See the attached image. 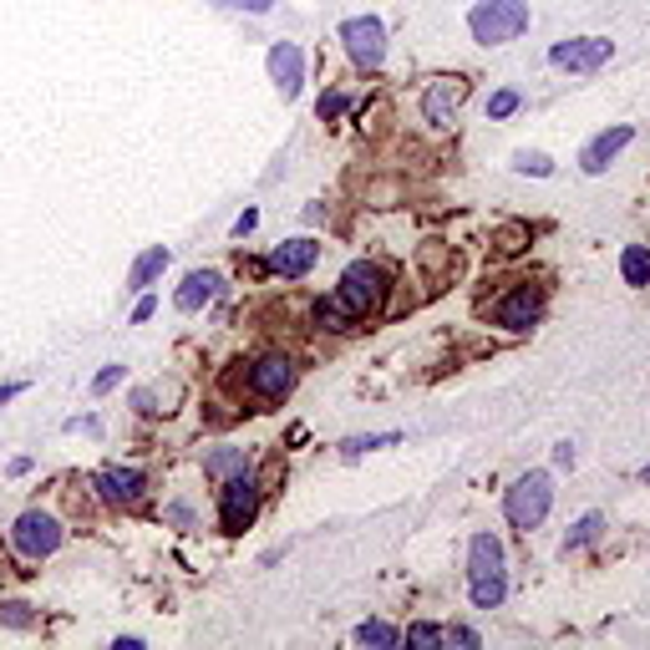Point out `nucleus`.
I'll use <instances>...</instances> for the list:
<instances>
[{
  "label": "nucleus",
  "mask_w": 650,
  "mask_h": 650,
  "mask_svg": "<svg viewBox=\"0 0 650 650\" xmlns=\"http://www.w3.org/2000/svg\"><path fill=\"white\" fill-rule=\"evenodd\" d=\"M21 392H26V386H21V382H11V386H0V401H11V397H21Z\"/></svg>",
  "instance_id": "34"
},
{
  "label": "nucleus",
  "mask_w": 650,
  "mask_h": 650,
  "mask_svg": "<svg viewBox=\"0 0 650 650\" xmlns=\"http://www.w3.org/2000/svg\"><path fill=\"white\" fill-rule=\"evenodd\" d=\"M254 514H260V488H254L250 473H234L219 493V523L229 533H239V529H250L254 523Z\"/></svg>",
  "instance_id": "5"
},
{
  "label": "nucleus",
  "mask_w": 650,
  "mask_h": 650,
  "mask_svg": "<svg viewBox=\"0 0 650 650\" xmlns=\"http://www.w3.org/2000/svg\"><path fill=\"white\" fill-rule=\"evenodd\" d=\"M254 224H260V214H254V208H250V214H239V224H234V234H250Z\"/></svg>",
  "instance_id": "32"
},
{
  "label": "nucleus",
  "mask_w": 650,
  "mask_h": 650,
  "mask_svg": "<svg viewBox=\"0 0 650 650\" xmlns=\"http://www.w3.org/2000/svg\"><path fill=\"white\" fill-rule=\"evenodd\" d=\"M549 503H554V483H549V473H529L518 478L514 488H508V498H503V508H508V523L514 529H539L549 514Z\"/></svg>",
  "instance_id": "4"
},
{
  "label": "nucleus",
  "mask_w": 650,
  "mask_h": 650,
  "mask_svg": "<svg viewBox=\"0 0 650 650\" xmlns=\"http://www.w3.org/2000/svg\"><path fill=\"white\" fill-rule=\"evenodd\" d=\"M204 473L208 478H229V473H244V453H234V447H219L214 458H204Z\"/></svg>",
  "instance_id": "20"
},
{
  "label": "nucleus",
  "mask_w": 650,
  "mask_h": 650,
  "mask_svg": "<svg viewBox=\"0 0 650 650\" xmlns=\"http://www.w3.org/2000/svg\"><path fill=\"white\" fill-rule=\"evenodd\" d=\"M315 321L321 325H330V330H346V325H351V311H346V300H321V305H315Z\"/></svg>",
  "instance_id": "21"
},
{
  "label": "nucleus",
  "mask_w": 650,
  "mask_h": 650,
  "mask_svg": "<svg viewBox=\"0 0 650 650\" xmlns=\"http://www.w3.org/2000/svg\"><path fill=\"white\" fill-rule=\"evenodd\" d=\"M539 311H544V296H539V290H529V285H518L514 296L493 305V321L508 325V330H529V325L539 321Z\"/></svg>",
  "instance_id": "10"
},
{
  "label": "nucleus",
  "mask_w": 650,
  "mask_h": 650,
  "mask_svg": "<svg viewBox=\"0 0 650 650\" xmlns=\"http://www.w3.org/2000/svg\"><path fill=\"white\" fill-rule=\"evenodd\" d=\"M443 640H447L443 625H412L407 630V646H443Z\"/></svg>",
  "instance_id": "26"
},
{
  "label": "nucleus",
  "mask_w": 650,
  "mask_h": 650,
  "mask_svg": "<svg viewBox=\"0 0 650 650\" xmlns=\"http://www.w3.org/2000/svg\"><path fill=\"white\" fill-rule=\"evenodd\" d=\"M97 493H103L107 503H137L143 498V473L137 468H107V473H97Z\"/></svg>",
  "instance_id": "14"
},
{
  "label": "nucleus",
  "mask_w": 650,
  "mask_h": 650,
  "mask_svg": "<svg viewBox=\"0 0 650 650\" xmlns=\"http://www.w3.org/2000/svg\"><path fill=\"white\" fill-rule=\"evenodd\" d=\"M340 41H346V51H351L356 67H382L386 31H382L376 15H356V21H346V26H340Z\"/></svg>",
  "instance_id": "7"
},
{
  "label": "nucleus",
  "mask_w": 650,
  "mask_h": 650,
  "mask_svg": "<svg viewBox=\"0 0 650 650\" xmlns=\"http://www.w3.org/2000/svg\"><path fill=\"white\" fill-rule=\"evenodd\" d=\"M508 590V579H503V544L493 533H473V544H468V594H473L478 610H493Z\"/></svg>",
  "instance_id": "1"
},
{
  "label": "nucleus",
  "mask_w": 650,
  "mask_h": 650,
  "mask_svg": "<svg viewBox=\"0 0 650 650\" xmlns=\"http://www.w3.org/2000/svg\"><path fill=\"white\" fill-rule=\"evenodd\" d=\"M630 137H636V128H625V122H621V128H610V133H600V137L590 143V148L579 153V162H585V173H605L610 158H615V153H621L625 143H630Z\"/></svg>",
  "instance_id": "15"
},
{
  "label": "nucleus",
  "mask_w": 650,
  "mask_h": 650,
  "mask_svg": "<svg viewBox=\"0 0 650 650\" xmlns=\"http://www.w3.org/2000/svg\"><path fill=\"white\" fill-rule=\"evenodd\" d=\"M610 51H615V46H610L605 36H579V41L554 46L549 61H554V67H569V72H600V67L610 61Z\"/></svg>",
  "instance_id": "8"
},
{
  "label": "nucleus",
  "mask_w": 650,
  "mask_h": 650,
  "mask_svg": "<svg viewBox=\"0 0 650 650\" xmlns=\"http://www.w3.org/2000/svg\"><path fill=\"white\" fill-rule=\"evenodd\" d=\"M646 478H650V468H646Z\"/></svg>",
  "instance_id": "35"
},
{
  "label": "nucleus",
  "mask_w": 650,
  "mask_h": 650,
  "mask_svg": "<svg viewBox=\"0 0 650 650\" xmlns=\"http://www.w3.org/2000/svg\"><path fill=\"white\" fill-rule=\"evenodd\" d=\"M269 76H275V87H280L285 97H296V92L305 87V57H300L296 41L269 46Z\"/></svg>",
  "instance_id": "11"
},
{
  "label": "nucleus",
  "mask_w": 650,
  "mask_h": 650,
  "mask_svg": "<svg viewBox=\"0 0 650 650\" xmlns=\"http://www.w3.org/2000/svg\"><path fill=\"white\" fill-rule=\"evenodd\" d=\"M11 544L26 554V559H46V554H57L61 544V523L51 514H21L11 529Z\"/></svg>",
  "instance_id": "6"
},
{
  "label": "nucleus",
  "mask_w": 650,
  "mask_h": 650,
  "mask_svg": "<svg viewBox=\"0 0 650 650\" xmlns=\"http://www.w3.org/2000/svg\"><path fill=\"white\" fill-rule=\"evenodd\" d=\"M392 443H397V432H376V437H351L340 453H346V458H361V453H371V447H392Z\"/></svg>",
  "instance_id": "24"
},
{
  "label": "nucleus",
  "mask_w": 650,
  "mask_h": 650,
  "mask_svg": "<svg viewBox=\"0 0 650 650\" xmlns=\"http://www.w3.org/2000/svg\"><path fill=\"white\" fill-rule=\"evenodd\" d=\"M468 26H473V36L483 46H503L529 31V5L523 0H483V5H473Z\"/></svg>",
  "instance_id": "2"
},
{
  "label": "nucleus",
  "mask_w": 650,
  "mask_h": 650,
  "mask_svg": "<svg viewBox=\"0 0 650 650\" xmlns=\"http://www.w3.org/2000/svg\"><path fill=\"white\" fill-rule=\"evenodd\" d=\"M315 112H321L325 122H330V118H340V112H346V92H325V97H321V107H315Z\"/></svg>",
  "instance_id": "29"
},
{
  "label": "nucleus",
  "mask_w": 650,
  "mask_h": 650,
  "mask_svg": "<svg viewBox=\"0 0 650 650\" xmlns=\"http://www.w3.org/2000/svg\"><path fill=\"white\" fill-rule=\"evenodd\" d=\"M514 168H518V173H533V178H549V173H554V162H549L544 153H518Z\"/></svg>",
  "instance_id": "25"
},
{
  "label": "nucleus",
  "mask_w": 650,
  "mask_h": 650,
  "mask_svg": "<svg viewBox=\"0 0 650 650\" xmlns=\"http://www.w3.org/2000/svg\"><path fill=\"white\" fill-rule=\"evenodd\" d=\"M224 5H234V11H254V15H265L275 0H224Z\"/></svg>",
  "instance_id": "31"
},
{
  "label": "nucleus",
  "mask_w": 650,
  "mask_h": 650,
  "mask_svg": "<svg viewBox=\"0 0 650 650\" xmlns=\"http://www.w3.org/2000/svg\"><path fill=\"white\" fill-rule=\"evenodd\" d=\"M0 621H5V625H31V605H21V600H5V605H0Z\"/></svg>",
  "instance_id": "28"
},
{
  "label": "nucleus",
  "mask_w": 650,
  "mask_h": 650,
  "mask_svg": "<svg viewBox=\"0 0 650 650\" xmlns=\"http://www.w3.org/2000/svg\"><path fill=\"white\" fill-rule=\"evenodd\" d=\"M315 254H321V244H315V239H285L280 250L269 254V269H275V275H285V280H296V275H305V269L315 265Z\"/></svg>",
  "instance_id": "13"
},
{
  "label": "nucleus",
  "mask_w": 650,
  "mask_h": 650,
  "mask_svg": "<svg viewBox=\"0 0 650 650\" xmlns=\"http://www.w3.org/2000/svg\"><path fill=\"white\" fill-rule=\"evenodd\" d=\"M621 275H625V285H650V250L630 244V250L621 254Z\"/></svg>",
  "instance_id": "18"
},
{
  "label": "nucleus",
  "mask_w": 650,
  "mask_h": 650,
  "mask_svg": "<svg viewBox=\"0 0 650 650\" xmlns=\"http://www.w3.org/2000/svg\"><path fill=\"white\" fill-rule=\"evenodd\" d=\"M250 386L265 401H285V392L296 386V366H290L285 356H265V361H254L250 366Z\"/></svg>",
  "instance_id": "9"
},
{
  "label": "nucleus",
  "mask_w": 650,
  "mask_h": 650,
  "mask_svg": "<svg viewBox=\"0 0 650 650\" xmlns=\"http://www.w3.org/2000/svg\"><path fill=\"white\" fill-rule=\"evenodd\" d=\"M462 97H468V82H462V76H443V82H432L428 87L422 112H428V122H453V112L462 107Z\"/></svg>",
  "instance_id": "12"
},
{
  "label": "nucleus",
  "mask_w": 650,
  "mask_h": 650,
  "mask_svg": "<svg viewBox=\"0 0 650 650\" xmlns=\"http://www.w3.org/2000/svg\"><path fill=\"white\" fill-rule=\"evenodd\" d=\"M600 529H605V518H600V514H585V518H579V523H575V533H569V539H564V549H579V544H590V539H594V533H600Z\"/></svg>",
  "instance_id": "23"
},
{
  "label": "nucleus",
  "mask_w": 650,
  "mask_h": 650,
  "mask_svg": "<svg viewBox=\"0 0 650 650\" xmlns=\"http://www.w3.org/2000/svg\"><path fill=\"white\" fill-rule=\"evenodd\" d=\"M386 269L371 265V260H356V265H346V275H340V300H346V311L351 315H376L386 305Z\"/></svg>",
  "instance_id": "3"
},
{
  "label": "nucleus",
  "mask_w": 650,
  "mask_h": 650,
  "mask_svg": "<svg viewBox=\"0 0 650 650\" xmlns=\"http://www.w3.org/2000/svg\"><path fill=\"white\" fill-rule=\"evenodd\" d=\"M356 640H361V646H397V630H392V625H382V621H371V625H361V630H356Z\"/></svg>",
  "instance_id": "22"
},
{
  "label": "nucleus",
  "mask_w": 650,
  "mask_h": 650,
  "mask_svg": "<svg viewBox=\"0 0 650 650\" xmlns=\"http://www.w3.org/2000/svg\"><path fill=\"white\" fill-rule=\"evenodd\" d=\"M514 107H518V92H493L488 97V118H508Z\"/></svg>",
  "instance_id": "27"
},
{
  "label": "nucleus",
  "mask_w": 650,
  "mask_h": 650,
  "mask_svg": "<svg viewBox=\"0 0 650 650\" xmlns=\"http://www.w3.org/2000/svg\"><path fill=\"white\" fill-rule=\"evenodd\" d=\"M118 382H122V366H107V371H97V382H92V392L103 397V392H112Z\"/></svg>",
  "instance_id": "30"
},
{
  "label": "nucleus",
  "mask_w": 650,
  "mask_h": 650,
  "mask_svg": "<svg viewBox=\"0 0 650 650\" xmlns=\"http://www.w3.org/2000/svg\"><path fill=\"white\" fill-rule=\"evenodd\" d=\"M148 315H153V296H143L137 300V311H133V321H148Z\"/></svg>",
  "instance_id": "33"
},
{
  "label": "nucleus",
  "mask_w": 650,
  "mask_h": 650,
  "mask_svg": "<svg viewBox=\"0 0 650 650\" xmlns=\"http://www.w3.org/2000/svg\"><path fill=\"white\" fill-rule=\"evenodd\" d=\"M137 407H143V412H173V401H178V386H143V392H137Z\"/></svg>",
  "instance_id": "19"
},
{
  "label": "nucleus",
  "mask_w": 650,
  "mask_h": 650,
  "mask_svg": "<svg viewBox=\"0 0 650 650\" xmlns=\"http://www.w3.org/2000/svg\"><path fill=\"white\" fill-rule=\"evenodd\" d=\"M162 269H168V250H162V244H153V250H143L133 260V269H128V290H148Z\"/></svg>",
  "instance_id": "17"
},
{
  "label": "nucleus",
  "mask_w": 650,
  "mask_h": 650,
  "mask_svg": "<svg viewBox=\"0 0 650 650\" xmlns=\"http://www.w3.org/2000/svg\"><path fill=\"white\" fill-rule=\"evenodd\" d=\"M214 296H219V275H214V269H193L189 280L178 285L173 305H178V311H198V305H208Z\"/></svg>",
  "instance_id": "16"
}]
</instances>
